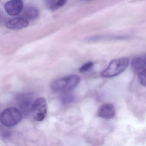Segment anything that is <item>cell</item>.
<instances>
[{"label": "cell", "mask_w": 146, "mask_h": 146, "mask_svg": "<svg viewBox=\"0 0 146 146\" xmlns=\"http://www.w3.org/2000/svg\"><path fill=\"white\" fill-rule=\"evenodd\" d=\"M75 97L72 94L65 92L60 97V102L64 105L70 104L74 101Z\"/></svg>", "instance_id": "7c38bea8"}, {"label": "cell", "mask_w": 146, "mask_h": 146, "mask_svg": "<svg viewBox=\"0 0 146 146\" xmlns=\"http://www.w3.org/2000/svg\"><path fill=\"white\" fill-rule=\"evenodd\" d=\"M29 25V22L23 18H15L7 22L6 26L12 30H19L26 28Z\"/></svg>", "instance_id": "ba28073f"}, {"label": "cell", "mask_w": 146, "mask_h": 146, "mask_svg": "<svg viewBox=\"0 0 146 146\" xmlns=\"http://www.w3.org/2000/svg\"><path fill=\"white\" fill-rule=\"evenodd\" d=\"M80 80V77L78 75L66 76L53 81L51 84V89L55 92H66L76 87Z\"/></svg>", "instance_id": "6da1fadb"}, {"label": "cell", "mask_w": 146, "mask_h": 146, "mask_svg": "<svg viewBox=\"0 0 146 146\" xmlns=\"http://www.w3.org/2000/svg\"><path fill=\"white\" fill-rule=\"evenodd\" d=\"M21 111L15 107H9L2 111L0 115V121L7 127H13L18 124L22 120Z\"/></svg>", "instance_id": "3957f363"}, {"label": "cell", "mask_w": 146, "mask_h": 146, "mask_svg": "<svg viewBox=\"0 0 146 146\" xmlns=\"http://www.w3.org/2000/svg\"><path fill=\"white\" fill-rule=\"evenodd\" d=\"M146 59L143 57H137L132 60L131 66L133 70L138 73L140 72L146 70Z\"/></svg>", "instance_id": "30bf717a"}, {"label": "cell", "mask_w": 146, "mask_h": 146, "mask_svg": "<svg viewBox=\"0 0 146 146\" xmlns=\"http://www.w3.org/2000/svg\"><path fill=\"white\" fill-rule=\"evenodd\" d=\"M47 111L46 102L44 98H39L33 102L31 112L36 120L43 121L46 116Z\"/></svg>", "instance_id": "277c9868"}, {"label": "cell", "mask_w": 146, "mask_h": 146, "mask_svg": "<svg viewBox=\"0 0 146 146\" xmlns=\"http://www.w3.org/2000/svg\"><path fill=\"white\" fill-rule=\"evenodd\" d=\"M94 65V63L92 62H87L80 67L79 72L81 73H84V72L88 71L93 68Z\"/></svg>", "instance_id": "5bb4252c"}, {"label": "cell", "mask_w": 146, "mask_h": 146, "mask_svg": "<svg viewBox=\"0 0 146 146\" xmlns=\"http://www.w3.org/2000/svg\"><path fill=\"white\" fill-rule=\"evenodd\" d=\"M146 70H143L137 73V78L139 83L141 85L145 87L146 84Z\"/></svg>", "instance_id": "4fadbf2b"}, {"label": "cell", "mask_w": 146, "mask_h": 146, "mask_svg": "<svg viewBox=\"0 0 146 146\" xmlns=\"http://www.w3.org/2000/svg\"><path fill=\"white\" fill-rule=\"evenodd\" d=\"M23 18L28 20L35 19L39 15V10L36 7L33 6L26 7L22 11Z\"/></svg>", "instance_id": "9c48e42d"}, {"label": "cell", "mask_w": 146, "mask_h": 146, "mask_svg": "<svg viewBox=\"0 0 146 146\" xmlns=\"http://www.w3.org/2000/svg\"><path fill=\"white\" fill-rule=\"evenodd\" d=\"M129 59L120 58L111 61L108 67L101 73V76L106 78L114 77L123 73L128 68Z\"/></svg>", "instance_id": "7a4b0ae2"}, {"label": "cell", "mask_w": 146, "mask_h": 146, "mask_svg": "<svg viewBox=\"0 0 146 146\" xmlns=\"http://www.w3.org/2000/svg\"><path fill=\"white\" fill-rule=\"evenodd\" d=\"M116 114V111L114 106L111 103H105L99 108L98 116L105 119L113 118Z\"/></svg>", "instance_id": "52a82bcc"}, {"label": "cell", "mask_w": 146, "mask_h": 146, "mask_svg": "<svg viewBox=\"0 0 146 146\" xmlns=\"http://www.w3.org/2000/svg\"><path fill=\"white\" fill-rule=\"evenodd\" d=\"M1 14H0V22H1Z\"/></svg>", "instance_id": "9a60e30c"}, {"label": "cell", "mask_w": 146, "mask_h": 146, "mask_svg": "<svg viewBox=\"0 0 146 146\" xmlns=\"http://www.w3.org/2000/svg\"><path fill=\"white\" fill-rule=\"evenodd\" d=\"M16 101L21 112L28 114L31 112L33 100L31 94L29 93H22L17 96Z\"/></svg>", "instance_id": "5b68a950"}, {"label": "cell", "mask_w": 146, "mask_h": 146, "mask_svg": "<svg viewBox=\"0 0 146 146\" xmlns=\"http://www.w3.org/2000/svg\"><path fill=\"white\" fill-rule=\"evenodd\" d=\"M67 0H46V5L48 9L55 11L64 6Z\"/></svg>", "instance_id": "8fae6325"}, {"label": "cell", "mask_w": 146, "mask_h": 146, "mask_svg": "<svg viewBox=\"0 0 146 146\" xmlns=\"http://www.w3.org/2000/svg\"><path fill=\"white\" fill-rule=\"evenodd\" d=\"M23 8V4L22 0H10L5 5V9L7 13L12 16L19 15Z\"/></svg>", "instance_id": "8992f818"}]
</instances>
